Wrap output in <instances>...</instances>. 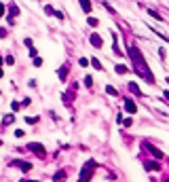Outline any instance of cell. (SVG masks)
<instances>
[{
	"label": "cell",
	"instance_id": "6da1fadb",
	"mask_svg": "<svg viewBox=\"0 0 169 182\" xmlns=\"http://www.w3.org/2000/svg\"><path fill=\"white\" fill-rule=\"evenodd\" d=\"M129 55H131V60H133V66H135V72L137 74H142L146 81H154V76L148 72V66H146V61L144 57H142V51L137 47H131L129 49Z\"/></svg>",
	"mask_w": 169,
	"mask_h": 182
},
{
	"label": "cell",
	"instance_id": "7a4b0ae2",
	"mask_svg": "<svg viewBox=\"0 0 169 182\" xmlns=\"http://www.w3.org/2000/svg\"><path fill=\"white\" fill-rule=\"evenodd\" d=\"M97 167V163L91 159V161H87L84 163V167H83V171H80V182H89V178H91V174H93V170Z\"/></svg>",
	"mask_w": 169,
	"mask_h": 182
},
{
	"label": "cell",
	"instance_id": "3957f363",
	"mask_svg": "<svg viewBox=\"0 0 169 182\" xmlns=\"http://www.w3.org/2000/svg\"><path fill=\"white\" fill-rule=\"evenodd\" d=\"M28 148H30L32 153H38L40 157H45V155H47V150H45V146H42V144H36V142H32V144H28Z\"/></svg>",
	"mask_w": 169,
	"mask_h": 182
},
{
	"label": "cell",
	"instance_id": "277c9868",
	"mask_svg": "<svg viewBox=\"0 0 169 182\" xmlns=\"http://www.w3.org/2000/svg\"><path fill=\"white\" fill-rule=\"evenodd\" d=\"M144 167H146L148 171H161V165H158L157 161H146Z\"/></svg>",
	"mask_w": 169,
	"mask_h": 182
},
{
	"label": "cell",
	"instance_id": "5b68a950",
	"mask_svg": "<svg viewBox=\"0 0 169 182\" xmlns=\"http://www.w3.org/2000/svg\"><path fill=\"white\" fill-rule=\"evenodd\" d=\"M144 148H148V150H150V153H152V155H154L157 159H161V157H163V153H161L158 148H154V146L150 144V142H144Z\"/></svg>",
	"mask_w": 169,
	"mask_h": 182
},
{
	"label": "cell",
	"instance_id": "8992f818",
	"mask_svg": "<svg viewBox=\"0 0 169 182\" xmlns=\"http://www.w3.org/2000/svg\"><path fill=\"white\" fill-rule=\"evenodd\" d=\"M89 40H91V45H93L95 49H99L102 45H104V42H102V38H99V34H91V38H89Z\"/></svg>",
	"mask_w": 169,
	"mask_h": 182
},
{
	"label": "cell",
	"instance_id": "52a82bcc",
	"mask_svg": "<svg viewBox=\"0 0 169 182\" xmlns=\"http://www.w3.org/2000/svg\"><path fill=\"white\" fill-rule=\"evenodd\" d=\"M13 165H17L19 170H24V171H30V170H32V165H30V163H24V161H13Z\"/></svg>",
	"mask_w": 169,
	"mask_h": 182
},
{
	"label": "cell",
	"instance_id": "ba28073f",
	"mask_svg": "<svg viewBox=\"0 0 169 182\" xmlns=\"http://www.w3.org/2000/svg\"><path fill=\"white\" fill-rule=\"evenodd\" d=\"M125 108H127V112H135V110H137V106H135V104H133L131 100H125Z\"/></svg>",
	"mask_w": 169,
	"mask_h": 182
},
{
	"label": "cell",
	"instance_id": "9c48e42d",
	"mask_svg": "<svg viewBox=\"0 0 169 182\" xmlns=\"http://www.w3.org/2000/svg\"><path fill=\"white\" fill-rule=\"evenodd\" d=\"M80 7H83V11H84V13L91 11V2H89V0H80Z\"/></svg>",
	"mask_w": 169,
	"mask_h": 182
},
{
	"label": "cell",
	"instance_id": "30bf717a",
	"mask_svg": "<svg viewBox=\"0 0 169 182\" xmlns=\"http://www.w3.org/2000/svg\"><path fill=\"white\" fill-rule=\"evenodd\" d=\"M61 180H66V171H59V174L53 176V182H61Z\"/></svg>",
	"mask_w": 169,
	"mask_h": 182
},
{
	"label": "cell",
	"instance_id": "8fae6325",
	"mask_svg": "<svg viewBox=\"0 0 169 182\" xmlns=\"http://www.w3.org/2000/svg\"><path fill=\"white\" fill-rule=\"evenodd\" d=\"M129 89H131L133 93H137V95H142V91L137 89V85H135V83H129Z\"/></svg>",
	"mask_w": 169,
	"mask_h": 182
},
{
	"label": "cell",
	"instance_id": "7c38bea8",
	"mask_svg": "<svg viewBox=\"0 0 169 182\" xmlns=\"http://www.w3.org/2000/svg\"><path fill=\"white\" fill-rule=\"evenodd\" d=\"M13 121H15V119H13V114H6V117L2 119V123H4V125H11Z\"/></svg>",
	"mask_w": 169,
	"mask_h": 182
},
{
	"label": "cell",
	"instance_id": "4fadbf2b",
	"mask_svg": "<svg viewBox=\"0 0 169 182\" xmlns=\"http://www.w3.org/2000/svg\"><path fill=\"white\" fill-rule=\"evenodd\" d=\"M148 13H150V15H152V17H154V19H157V21H163V19H161V15H158L157 11H152V9H150V11H148Z\"/></svg>",
	"mask_w": 169,
	"mask_h": 182
},
{
	"label": "cell",
	"instance_id": "5bb4252c",
	"mask_svg": "<svg viewBox=\"0 0 169 182\" xmlns=\"http://www.w3.org/2000/svg\"><path fill=\"white\" fill-rule=\"evenodd\" d=\"M36 121H38L36 117H28V119H25V123H28V125H34Z\"/></svg>",
	"mask_w": 169,
	"mask_h": 182
},
{
	"label": "cell",
	"instance_id": "9a60e30c",
	"mask_svg": "<svg viewBox=\"0 0 169 182\" xmlns=\"http://www.w3.org/2000/svg\"><path fill=\"white\" fill-rule=\"evenodd\" d=\"M116 72H119V74H125V72H127V66H116Z\"/></svg>",
	"mask_w": 169,
	"mask_h": 182
},
{
	"label": "cell",
	"instance_id": "2e32d148",
	"mask_svg": "<svg viewBox=\"0 0 169 182\" xmlns=\"http://www.w3.org/2000/svg\"><path fill=\"white\" fill-rule=\"evenodd\" d=\"M78 64H80L83 68H87V66H89V60H87V57H80V61H78Z\"/></svg>",
	"mask_w": 169,
	"mask_h": 182
},
{
	"label": "cell",
	"instance_id": "e0dca14e",
	"mask_svg": "<svg viewBox=\"0 0 169 182\" xmlns=\"http://www.w3.org/2000/svg\"><path fill=\"white\" fill-rule=\"evenodd\" d=\"M84 85L91 87V85H93V78H91V76H84Z\"/></svg>",
	"mask_w": 169,
	"mask_h": 182
},
{
	"label": "cell",
	"instance_id": "ac0fdd59",
	"mask_svg": "<svg viewBox=\"0 0 169 182\" xmlns=\"http://www.w3.org/2000/svg\"><path fill=\"white\" fill-rule=\"evenodd\" d=\"M91 64H93V68H97V70H102V64H99L97 60H91Z\"/></svg>",
	"mask_w": 169,
	"mask_h": 182
},
{
	"label": "cell",
	"instance_id": "d6986e66",
	"mask_svg": "<svg viewBox=\"0 0 169 182\" xmlns=\"http://www.w3.org/2000/svg\"><path fill=\"white\" fill-rule=\"evenodd\" d=\"M45 13H47V15H55V11H53V7H45Z\"/></svg>",
	"mask_w": 169,
	"mask_h": 182
},
{
	"label": "cell",
	"instance_id": "ffe728a7",
	"mask_svg": "<svg viewBox=\"0 0 169 182\" xmlns=\"http://www.w3.org/2000/svg\"><path fill=\"white\" fill-rule=\"evenodd\" d=\"M106 91H108L110 95H116V89H114V87H106Z\"/></svg>",
	"mask_w": 169,
	"mask_h": 182
},
{
	"label": "cell",
	"instance_id": "44dd1931",
	"mask_svg": "<svg viewBox=\"0 0 169 182\" xmlns=\"http://www.w3.org/2000/svg\"><path fill=\"white\" fill-rule=\"evenodd\" d=\"M121 123L125 125V127H131V123H133V121H131V119H125V121H121Z\"/></svg>",
	"mask_w": 169,
	"mask_h": 182
},
{
	"label": "cell",
	"instance_id": "7402d4cb",
	"mask_svg": "<svg viewBox=\"0 0 169 182\" xmlns=\"http://www.w3.org/2000/svg\"><path fill=\"white\" fill-rule=\"evenodd\" d=\"M59 78H61V81L66 78V68H59Z\"/></svg>",
	"mask_w": 169,
	"mask_h": 182
},
{
	"label": "cell",
	"instance_id": "603a6c76",
	"mask_svg": "<svg viewBox=\"0 0 169 182\" xmlns=\"http://www.w3.org/2000/svg\"><path fill=\"white\" fill-rule=\"evenodd\" d=\"M17 13H19V9H17V7H11V17H15Z\"/></svg>",
	"mask_w": 169,
	"mask_h": 182
},
{
	"label": "cell",
	"instance_id": "cb8c5ba5",
	"mask_svg": "<svg viewBox=\"0 0 169 182\" xmlns=\"http://www.w3.org/2000/svg\"><path fill=\"white\" fill-rule=\"evenodd\" d=\"M89 25H97V19H95V17H89Z\"/></svg>",
	"mask_w": 169,
	"mask_h": 182
},
{
	"label": "cell",
	"instance_id": "d4e9b609",
	"mask_svg": "<svg viewBox=\"0 0 169 182\" xmlns=\"http://www.w3.org/2000/svg\"><path fill=\"white\" fill-rule=\"evenodd\" d=\"M4 61H6V64H9V66H11V64H13V61H15V60H13L11 55H6V57H4Z\"/></svg>",
	"mask_w": 169,
	"mask_h": 182
},
{
	"label": "cell",
	"instance_id": "484cf974",
	"mask_svg": "<svg viewBox=\"0 0 169 182\" xmlns=\"http://www.w3.org/2000/svg\"><path fill=\"white\" fill-rule=\"evenodd\" d=\"M2 13H4V4L0 2V17H2Z\"/></svg>",
	"mask_w": 169,
	"mask_h": 182
},
{
	"label": "cell",
	"instance_id": "4316f807",
	"mask_svg": "<svg viewBox=\"0 0 169 182\" xmlns=\"http://www.w3.org/2000/svg\"><path fill=\"white\" fill-rule=\"evenodd\" d=\"M21 182H36V180H21Z\"/></svg>",
	"mask_w": 169,
	"mask_h": 182
},
{
	"label": "cell",
	"instance_id": "83f0119b",
	"mask_svg": "<svg viewBox=\"0 0 169 182\" xmlns=\"http://www.w3.org/2000/svg\"><path fill=\"white\" fill-rule=\"evenodd\" d=\"M0 76H2V70H0Z\"/></svg>",
	"mask_w": 169,
	"mask_h": 182
},
{
	"label": "cell",
	"instance_id": "f1b7e54d",
	"mask_svg": "<svg viewBox=\"0 0 169 182\" xmlns=\"http://www.w3.org/2000/svg\"><path fill=\"white\" fill-rule=\"evenodd\" d=\"M165 182H169V180H165Z\"/></svg>",
	"mask_w": 169,
	"mask_h": 182
}]
</instances>
